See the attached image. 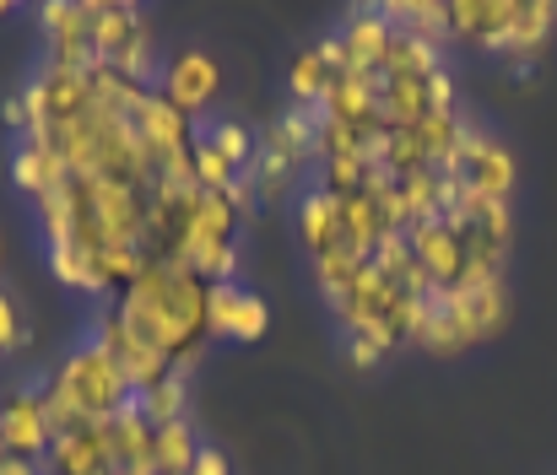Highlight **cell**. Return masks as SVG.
<instances>
[{
  "mask_svg": "<svg viewBox=\"0 0 557 475\" xmlns=\"http://www.w3.org/2000/svg\"><path fill=\"white\" fill-rule=\"evenodd\" d=\"M114 314L158 357H169L174 373H189V362L211 335V282L180 260H147L141 276L114 298Z\"/></svg>",
  "mask_w": 557,
  "mask_h": 475,
  "instance_id": "obj_1",
  "label": "cell"
},
{
  "mask_svg": "<svg viewBox=\"0 0 557 475\" xmlns=\"http://www.w3.org/2000/svg\"><path fill=\"white\" fill-rule=\"evenodd\" d=\"M557 27V5H525V0H455L449 5V38L476 49H504L509 60H536L547 33Z\"/></svg>",
  "mask_w": 557,
  "mask_h": 475,
  "instance_id": "obj_2",
  "label": "cell"
},
{
  "mask_svg": "<svg viewBox=\"0 0 557 475\" xmlns=\"http://www.w3.org/2000/svg\"><path fill=\"white\" fill-rule=\"evenodd\" d=\"M49 389H54V395H65V405H71L82 422H114V416L136 400V389H131L125 367H120L98 340L71 346V351L54 362Z\"/></svg>",
  "mask_w": 557,
  "mask_h": 475,
  "instance_id": "obj_3",
  "label": "cell"
},
{
  "mask_svg": "<svg viewBox=\"0 0 557 475\" xmlns=\"http://www.w3.org/2000/svg\"><path fill=\"white\" fill-rule=\"evenodd\" d=\"M92 54L114 71H125L131 82L152 87L158 71V33L152 16L141 5H98V27H92Z\"/></svg>",
  "mask_w": 557,
  "mask_h": 475,
  "instance_id": "obj_4",
  "label": "cell"
},
{
  "mask_svg": "<svg viewBox=\"0 0 557 475\" xmlns=\"http://www.w3.org/2000/svg\"><path fill=\"white\" fill-rule=\"evenodd\" d=\"M438 173L460 178L482 200H504L509 205V195H515V158H509V147L498 136L476 130V125H460V141H455V152L444 158Z\"/></svg>",
  "mask_w": 557,
  "mask_h": 475,
  "instance_id": "obj_5",
  "label": "cell"
},
{
  "mask_svg": "<svg viewBox=\"0 0 557 475\" xmlns=\"http://www.w3.org/2000/svg\"><path fill=\"white\" fill-rule=\"evenodd\" d=\"M98 5H103V0H87V5L49 0V5L38 11V27L49 33V65H71V71H92V65H98V54H92Z\"/></svg>",
  "mask_w": 557,
  "mask_h": 475,
  "instance_id": "obj_6",
  "label": "cell"
},
{
  "mask_svg": "<svg viewBox=\"0 0 557 475\" xmlns=\"http://www.w3.org/2000/svg\"><path fill=\"white\" fill-rule=\"evenodd\" d=\"M406 243H411V260H417V271L428 276L433 292L460 287V276H466V238H460V227L449 216H428V222L406 227Z\"/></svg>",
  "mask_w": 557,
  "mask_h": 475,
  "instance_id": "obj_7",
  "label": "cell"
},
{
  "mask_svg": "<svg viewBox=\"0 0 557 475\" xmlns=\"http://www.w3.org/2000/svg\"><path fill=\"white\" fill-rule=\"evenodd\" d=\"M92 340H98V346H103V351H109L120 367H125V378H131V389H136V395H147V389H158L163 378H174L169 357H158V351H152V346H147V340H141V335H136L125 318L114 314V303L98 314V324H92Z\"/></svg>",
  "mask_w": 557,
  "mask_h": 475,
  "instance_id": "obj_8",
  "label": "cell"
},
{
  "mask_svg": "<svg viewBox=\"0 0 557 475\" xmlns=\"http://www.w3.org/2000/svg\"><path fill=\"white\" fill-rule=\"evenodd\" d=\"M0 443L11 460H44L54 433H49V416H44V395L38 389H5L0 395Z\"/></svg>",
  "mask_w": 557,
  "mask_h": 475,
  "instance_id": "obj_9",
  "label": "cell"
},
{
  "mask_svg": "<svg viewBox=\"0 0 557 475\" xmlns=\"http://www.w3.org/2000/svg\"><path fill=\"white\" fill-rule=\"evenodd\" d=\"M158 92H163L180 114H195V109H206V103L222 92V65H216L206 49H180V54L169 60Z\"/></svg>",
  "mask_w": 557,
  "mask_h": 475,
  "instance_id": "obj_10",
  "label": "cell"
},
{
  "mask_svg": "<svg viewBox=\"0 0 557 475\" xmlns=\"http://www.w3.org/2000/svg\"><path fill=\"white\" fill-rule=\"evenodd\" d=\"M49 475H98L114 471V454H109V422H87L76 433H60L44 454Z\"/></svg>",
  "mask_w": 557,
  "mask_h": 475,
  "instance_id": "obj_11",
  "label": "cell"
},
{
  "mask_svg": "<svg viewBox=\"0 0 557 475\" xmlns=\"http://www.w3.org/2000/svg\"><path fill=\"white\" fill-rule=\"evenodd\" d=\"M109 454L120 475H158L152 454H158V427L141 416V405L131 400L114 422H109Z\"/></svg>",
  "mask_w": 557,
  "mask_h": 475,
  "instance_id": "obj_12",
  "label": "cell"
},
{
  "mask_svg": "<svg viewBox=\"0 0 557 475\" xmlns=\"http://www.w3.org/2000/svg\"><path fill=\"white\" fill-rule=\"evenodd\" d=\"M265 324H271V309H265L255 292H238L233 282H216V287H211V335L260 340Z\"/></svg>",
  "mask_w": 557,
  "mask_h": 475,
  "instance_id": "obj_13",
  "label": "cell"
},
{
  "mask_svg": "<svg viewBox=\"0 0 557 475\" xmlns=\"http://www.w3.org/2000/svg\"><path fill=\"white\" fill-rule=\"evenodd\" d=\"M342 49H347V71H358V76H379V65H384V54H389V38H395V27L384 22V11H352L347 22H342Z\"/></svg>",
  "mask_w": 557,
  "mask_h": 475,
  "instance_id": "obj_14",
  "label": "cell"
},
{
  "mask_svg": "<svg viewBox=\"0 0 557 475\" xmlns=\"http://www.w3.org/2000/svg\"><path fill=\"white\" fill-rule=\"evenodd\" d=\"M298 233H304V243H309L314 260H325L331 249H342V200L325 195V189H314L298 205Z\"/></svg>",
  "mask_w": 557,
  "mask_h": 475,
  "instance_id": "obj_15",
  "label": "cell"
},
{
  "mask_svg": "<svg viewBox=\"0 0 557 475\" xmlns=\"http://www.w3.org/2000/svg\"><path fill=\"white\" fill-rule=\"evenodd\" d=\"M11 178H16V189H27V195L38 200V195L60 189L71 173H65V162H60L54 147H44V141H22L16 158H11Z\"/></svg>",
  "mask_w": 557,
  "mask_h": 475,
  "instance_id": "obj_16",
  "label": "cell"
},
{
  "mask_svg": "<svg viewBox=\"0 0 557 475\" xmlns=\"http://www.w3.org/2000/svg\"><path fill=\"white\" fill-rule=\"evenodd\" d=\"M320 125H325V114L320 109H293V114H282L276 120V130L265 136L271 147H282L293 162H304V158H314L320 152Z\"/></svg>",
  "mask_w": 557,
  "mask_h": 475,
  "instance_id": "obj_17",
  "label": "cell"
},
{
  "mask_svg": "<svg viewBox=\"0 0 557 475\" xmlns=\"http://www.w3.org/2000/svg\"><path fill=\"white\" fill-rule=\"evenodd\" d=\"M287 82H293V109H320L325 103V92H331V65H325V54H320V43L314 49H304L298 60H293V71H287Z\"/></svg>",
  "mask_w": 557,
  "mask_h": 475,
  "instance_id": "obj_18",
  "label": "cell"
},
{
  "mask_svg": "<svg viewBox=\"0 0 557 475\" xmlns=\"http://www.w3.org/2000/svg\"><path fill=\"white\" fill-rule=\"evenodd\" d=\"M195 454H200V438H195V427H189V422H169V427H158V454H152L158 475H189Z\"/></svg>",
  "mask_w": 557,
  "mask_h": 475,
  "instance_id": "obj_19",
  "label": "cell"
},
{
  "mask_svg": "<svg viewBox=\"0 0 557 475\" xmlns=\"http://www.w3.org/2000/svg\"><path fill=\"white\" fill-rule=\"evenodd\" d=\"M136 405H141V416H147L152 427H169V422H185V405H189L185 373H174V378H163L158 389H147V395H136Z\"/></svg>",
  "mask_w": 557,
  "mask_h": 475,
  "instance_id": "obj_20",
  "label": "cell"
},
{
  "mask_svg": "<svg viewBox=\"0 0 557 475\" xmlns=\"http://www.w3.org/2000/svg\"><path fill=\"white\" fill-rule=\"evenodd\" d=\"M395 340H400V335H395V329H384V324L347 329V362H352V367H379V362H384V351H389Z\"/></svg>",
  "mask_w": 557,
  "mask_h": 475,
  "instance_id": "obj_21",
  "label": "cell"
},
{
  "mask_svg": "<svg viewBox=\"0 0 557 475\" xmlns=\"http://www.w3.org/2000/svg\"><path fill=\"white\" fill-rule=\"evenodd\" d=\"M206 141H211V147H216L222 158L233 162L238 173H244V167L255 162V136H249V130H244L238 120H222V125H211V136H206Z\"/></svg>",
  "mask_w": 557,
  "mask_h": 475,
  "instance_id": "obj_22",
  "label": "cell"
},
{
  "mask_svg": "<svg viewBox=\"0 0 557 475\" xmlns=\"http://www.w3.org/2000/svg\"><path fill=\"white\" fill-rule=\"evenodd\" d=\"M33 335H27V324H22V309H16V298L11 292H0V357L5 351H16V346H27Z\"/></svg>",
  "mask_w": 557,
  "mask_h": 475,
  "instance_id": "obj_23",
  "label": "cell"
},
{
  "mask_svg": "<svg viewBox=\"0 0 557 475\" xmlns=\"http://www.w3.org/2000/svg\"><path fill=\"white\" fill-rule=\"evenodd\" d=\"M189 475H233V465H227V454H222V449L200 443V454H195V465H189Z\"/></svg>",
  "mask_w": 557,
  "mask_h": 475,
  "instance_id": "obj_24",
  "label": "cell"
},
{
  "mask_svg": "<svg viewBox=\"0 0 557 475\" xmlns=\"http://www.w3.org/2000/svg\"><path fill=\"white\" fill-rule=\"evenodd\" d=\"M0 475H38V465H33V460H5Z\"/></svg>",
  "mask_w": 557,
  "mask_h": 475,
  "instance_id": "obj_25",
  "label": "cell"
},
{
  "mask_svg": "<svg viewBox=\"0 0 557 475\" xmlns=\"http://www.w3.org/2000/svg\"><path fill=\"white\" fill-rule=\"evenodd\" d=\"M5 460H11V454H5V443H0V465H5Z\"/></svg>",
  "mask_w": 557,
  "mask_h": 475,
  "instance_id": "obj_26",
  "label": "cell"
},
{
  "mask_svg": "<svg viewBox=\"0 0 557 475\" xmlns=\"http://www.w3.org/2000/svg\"><path fill=\"white\" fill-rule=\"evenodd\" d=\"M5 11H11V5H5V0H0V16H5Z\"/></svg>",
  "mask_w": 557,
  "mask_h": 475,
  "instance_id": "obj_27",
  "label": "cell"
},
{
  "mask_svg": "<svg viewBox=\"0 0 557 475\" xmlns=\"http://www.w3.org/2000/svg\"><path fill=\"white\" fill-rule=\"evenodd\" d=\"M98 475H120V471H98Z\"/></svg>",
  "mask_w": 557,
  "mask_h": 475,
  "instance_id": "obj_28",
  "label": "cell"
}]
</instances>
